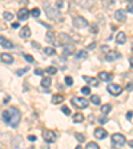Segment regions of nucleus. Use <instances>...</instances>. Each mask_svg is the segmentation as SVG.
Returning <instances> with one entry per match:
<instances>
[{
	"label": "nucleus",
	"instance_id": "37998d69",
	"mask_svg": "<svg viewBox=\"0 0 133 149\" xmlns=\"http://www.w3.org/2000/svg\"><path fill=\"white\" fill-rule=\"evenodd\" d=\"M95 47H96V43H92V44H89V45H88V49H93Z\"/></svg>",
	"mask_w": 133,
	"mask_h": 149
},
{
	"label": "nucleus",
	"instance_id": "bb28decb",
	"mask_svg": "<svg viewBox=\"0 0 133 149\" xmlns=\"http://www.w3.org/2000/svg\"><path fill=\"white\" fill-rule=\"evenodd\" d=\"M91 101H92L93 104H96V105H99L100 102H101V100H100V97L97 96V95H92V96H91Z\"/></svg>",
	"mask_w": 133,
	"mask_h": 149
},
{
	"label": "nucleus",
	"instance_id": "20e7f679",
	"mask_svg": "<svg viewBox=\"0 0 133 149\" xmlns=\"http://www.w3.org/2000/svg\"><path fill=\"white\" fill-rule=\"evenodd\" d=\"M112 143L117 146H123L127 143V140H125V137L121 133H115V134H112Z\"/></svg>",
	"mask_w": 133,
	"mask_h": 149
},
{
	"label": "nucleus",
	"instance_id": "393cba45",
	"mask_svg": "<svg viewBox=\"0 0 133 149\" xmlns=\"http://www.w3.org/2000/svg\"><path fill=\"white\" fill-rule=\"evenodd\" d=\"M1 45H3L4 48H15V45H13V43H12V41L7 40V39H4V40H3V43H1Z\"/></svg>",
	"mask_w": 133,
	"mask_h": 149
},
{
	"label": "nucleus",
	"instance_id": "c9c22d12",
	"mask_svg": "<svg viewBox=\"0 0 133 149\" xmlns=\"http://www.w3.org/2000/svg\"><path fill=\"white\" fill-rule=\"evenodd\" d=\"M81 92H83V95H91V88L89 87H84L83 89H81Z\"/></svg>",
	"mask_w": 133,
	"mask_h": 149
},
{
	"label": "nucleus",
	"instance_id": "2f4dec72",
	"mask_svg": "<svg viewBox=\"0 0 133 149\" xmlns=\"http://www.w3.org/2000/svg\"><path fill=\"white\" fill-rule=\"evenodd\" d=\"M45 72H47V73H49V74H55L56 72H57V69H56L55 67H49V68L45 69Z\"/></svg>",
	"mask_w": 133,
	"mask_h": 149
},
{
	"label": "nucleus",
	"instance_id": "79ce46f5",
	"mask_svg": "<svg viewBox=\"0 0 133 149\" xmlns=\"http://www.w3.org/2000/svg\"><path fill=\"white\" fill-rule=\"evenodd\" d=\"M32 47H33V48H37V49H39V48H40V44L39 43H36V41H32Z\"/></svg>",
	"mask_w": 133,
	"mask_h": 149
},
{
	"label": "nucleus",
	"instance_id": "0eeeda50",
	"mask_svg": "<svg viewBox=\"0 0 133 149\" xmlns=\"http://www.w3.org/2000/svg\"><path fill=\"white\" fill-rule=\"evenodd\" d=\"M73 25L75 28H85L88 27V22L84 17H81V16H76L73 19Z\"/></svg>",
	"mask_w": 133,
	"mask_h": 149
},
{
	"label": "nucleus",
	"instance_id": "5701e85b",
	"mask_svg": "<svg viewBox=\"0 0 133 149\" xmlns=\"http://www.w3.org/2000/svg\"><path fill=\"white\" fill-rule=\"evenodd\" d=\"M44 53L48 56H53V55H56V51L52 47H47V48H44Z\"/></svg>",
	"mask_w": 133,
	"mask_h": 149
},
{
	"label": "nucleus",
	"instance_id": "a19ab883",
	"mask_svg": "<svg viewBox=\"0 0 133 149\" xmlns=\"http://www.w3.org/2000/svg\"><path fill=\"white\" fill-rule=\"evenodd\" d=\"M128 12H130V13H133V4L132 3H129V4H128Z\"/></svg>",
	"mask_w": 133,
	"mask_h": 149
},
{
	"label": "nucleus",
	"instance_id": "ea45409f",
	"mask_svg": "<svg viewBox=\"0 0 133 149\" xmlns=\"http://www.w3.org/2000/svg\"><path fill=\"white\" fill-rule=\"evenodd\" d=\"M56 6H57V8H59V9H61L63 7H65V3H63V1H57V3H56Z\"/></svg>",
	"mask_w": 133,
	"mask_h": 149
},
{
	"label": "nucleus",
	"instance_id": "aec40b11",
	"mask_svg": "<svg viewBox=\"0 0 133 149\" xmlns=\"http://www.w3.org/2000/svg\"><path fill=\"white\" fill-rule=\"evenodd\" d=\"M75 52V45L73 44H67V45H64V55L68 56L71 55V53Z\"/></svg>",
	"mask_w": 133,
	"mask_h": 149
},
{
	"label": "nucleus",
	"instance_id": "c85d7f7f",
	"mask_svg": "<svg viewBox=\"0 0 133 149\" xmlns=\"http://www.w3.org/2000/svg\"><path fill=\"white\" fill-rule=\"evenodd\" d=\"M85 149H100V146L97 145L96 143H88L87 146H85Z\"/></svg>",
	"mask_w": 133,
	"mask_h": 149
},
{
	"label": "nucleus",
	"instance_id": "4d7b16f0",
	"mask_svg": "<svg viewBox=\"0 0 133 149\" xmlns=\"http://www.w3.org/2000/svg\"><path fill=\"white\" fill-rule=\"evenodd\" d=\"M0 149H1V148H0Z\"/></svg>",
	"mask_w": 133,
	"mask_h": 149
},
{
	"label": "nucleus",
	"instance_id": "864d4df0",
	"mask_svg": "<svg viewBox=\"0 0 133 149\" xmlns=\"http://www.w3.org/2000/svg\"><path fill=\"white\" fill-rule=\"evenodd\" d=\"M3 40H4V37H3V36H0V44L3 43Z\"/></svg>",
	"mask_w": 133,
	"mask_h": 149
},
{
	"label": "nucleus",
	"instance_id": "6e6552de",
	"mask_svg": "<svg viewBox=\"0 0 133 149\" xmlns=\"http://www.w3.org/2000/svg\"><path fill=\"white\" fill-rule=\"evenodd\" d=\"M12 149H25L24 146V140L20 136H16L12 141Z\"/></svg>",
	"mask_w": 133,
	"mask_h": 149
},
{
	"label": "nucleus",
	"instance_id": "f704fd0d",
	"mask_svg": "<svg viewBox=\"0 0 133 149\" xmlns=\"http://www.w3.org/2000/svg\"><path fill=\"white\" fill-rule=\"evenodd\" d=\"M61 111H63V113H64V115H67V116L71 115V109H69L68 107H63Z\"/></svg>",
	"mask_w": 133,
	"mask_h": 149
},
{
	"label": "nucleus",
	"instance_id": "f257e3e1",
	"mask_svg": "<svg viewBox=\"0 0 133 149\" xmlns=\"http://www.w3.org/2000/svg\"><path fill=\"white\" fill-rule=\"evenodd\" d=\"M1 116H3L4 123H6L7 125H9V127H12V128L17 127L19 123H20V118H22V113H20V111H19L17 108H15V107H11V108L6 109Z\"/></svg>",
	"mask_w": 133,
	"mask_h": 149
},
{
	"label": "nucleus",
	"instance_id": "a211bd4d",
	"mask_svg": "<svg viewBox=\"0 0 133 149\" xmlns=\"http://www.w3.org/2000/svg\"><path fill=\"white\" fill-rule=\"evenodd\" d=\"M45 40L48 41L49 44H53V45H57V44H56V37H55V33H53V32H48V33H47Z\"/></svg>",
	"mask_w": 133,
	"mask_h": 149
},
{
	"label": "nucleus",
	"instance_id": "4be33fe9",
	"mask_svg": "<svg viewBox=\"0 0 133 149\" xmlns=\"http://www.w3.org/2000/svg\"><path fill=\"white\" fill-rule=\"evenodd\" d=\"M111 111H112V105H111V104H105V105L101 107V113H104V115H108Z\"/></svg>",
	"mask_w": 133,
	"mask_h": 149
},
{
	"label": "nucleus",
	"instance_id": "f03ea898",
	"mask_svg": "<svg viewBox=\"0 0 133 149\" xmlns=\"http://www.w3.org/2000/svg\"><path fill=\"white\" fill-rule=\"evenodd\" d=\"M43 7H44V9H45L47 16H48L49 19H52V20H57V19L60 17V12L57 11V9L53 8V7L51 6L49 3H47V1H44Z\"/></svg>",
	"mask_w": 133,
	"mask_h": 149
},
{
	"label": "nucleus",
	"instance_id": "423d86ee",
	"mask_svg": "<svg viewBox=\"0 0 133 149\" xmlns=\"http://www.w3.org/2000/svg\"><path fill=\"white\" fill-rule=\"evenodd\" d=\"M107 89H108V92L111 93V95H113V96H118V95L123 92V87H120L118 84H109L108 87H107Z\"/></svg>",
	"mask_w": 133,
	"mask_h": 149
},
{
	"label": "nucleus",
	"instance_id": "4c0bfd02",
	"mask_svg": "<svg viewBox=\"0 0 133 149\" xmlns=\"http://www.w3.org/2000/svg\"><path fill=\"white\" fill-rule=\"evenodd\" d=\"M24 59L27 60L28 63H33V61H35V59H33V57H32L31 55H24Z\"/></svg>",
	"mask_w": 133,
	"mask_h": 149
},
{
	"label": "nucleus",
	"instance_id": "39448f33",
	"mask_svg": "<svg viewBox=\"0 0 133 149\" xmlns=\"http://www.w3.org/2000/svg\"><path fill=\"white\" fill-rule=\"evenodd\" d=\"M72 104L80 109H85L88 107V100L81 99V97H73L72 99Z\"/></svg>",
	"mask_w": 133,
	"mask_h": 149
},
{
	"label": "nucleus",
	"instance_id": "72a5a7b5",
	"mask_svg": "<svg viewBox=\"0 0 133 149\" xmlns=\"http://www.w3.org/2000/svg\"><path fill=\"white\" fill-rule=\"evenodd\" d=\"M75 137L77 139V141H79V143H83L84 140H85V137H84L83 134H80V133H76V134H75Z\"/></svg>",
	"mask_w": 133,
	"mask_h": 149
},
{
	"label": "nucleus",
	"instance_id": "cd10ccee",
	"mask_svg": "<svg viewBox=\"0 0 133 149\" xmlns=\"http://www.w3.org/2000/svg\"><path fill=\"white\" fill-rule=\"evenodd\" d=\"M87 56H88L87 51H80V52L76 55V59H87Z\"/></svg>",
	"mask_w": 133,
	"mask_h": 149
},
{
	"label": "nucleus",
	"instance_id": "9d476101",
	"mask_svg": "<svg viewBox=\"0 0 133 149\" xmlns=\"http://www.w3.org/2000/svg\"><path fill=\"white\" fill-rule=\"evenodd\" d=\"M121 55L118 52H116V51H111V52H108L105 55V60L107 61H115V60L120 59Z\"/></svg>",
	"mask_w": 133,
	"mask_h": 149
},
{
	"label": "nucleus",
	"instance_id": "49530a36",
	"mask_svg": "<svg viewBox=\"0 0 133 149\" xmlns=\"http://www.w3.org/2000/svg\"><path fill=\"white\" fill-rule=\"evenodd\" d=\"M20 27V24H19V23H13L12 24V28H19Z\"/></svg>",
	"mask_w": 133,
	"mask_h": 149
},
{
	"label": "nucleus",
	"instance_id": "6e6d98bb",
	"mask_svg": "<svg viewBox=\"0 0 133 149\" xmlns=\"http://www.w3.org/2000/svg\"><path fill=\"white\" fill-rule=\"evenodd\" d=\"M132 49H133V45H132Z\"/></svg>",
	"mask_w": 133,
	"mask_h": 149
},
{
	"label": "nucleus",
	"instance_id": "1a4fd4ad",
	"mask_svg": "<svg viewBox=\"0 0 133 149\" xmlns=\"http://www.w3.org/2000/svg\"><path fill=\"white\" fill-rule=\"evenodd\" d=\"M59 43L63 44V47H64L67 44H72V39L67 33H59Z\"/></svg>",
	"mask_w": 133,
	"mask_h": 149
},
{
	"label": "nucleus",
	"instance_id": "09e8293b",
	"mask_svg": "<svg viewBox=\"0 0 133 149\" xmlns=\"http://www.w3.org/2000/svg\"><path fill=\"white\" fill-rule=\"evenodd\" d=\"M128 144H129V146H130V148H133V140H130V141H129V143H128Z\"/></svg>",
	"mask_w": 133,
	"mask_h": 149
},
{
	"label": "nucleus",
	"instance_id": "a18cd8bd",
	"mask_svg": "<svg viewBox=\"0 0 133 149\" xmlns=\"http://www.w3.org/2000/svg\"><path fill=\"white\" fill-rule=\"evenodd\" d=\"M28 140H29V141H35V140H36V137H35L33 134H31V136L28 137Z\"/></svg>",
	"mask_w": 133,
	"mask_h": 149
},
{
	"label": "nucleus",
	"instance_id": "de8ad7c7",
	"mask_svg": "<svg viewBox=\"0 0 133 149\" xmlns=\"http://www.w3.org/2000/svg\"><path fill=\"white\" fill-rule=\"evenodd\" d=\"M127 117L130 120V117H132V112H128V113H127Z\"/></svg>",
	"mask_w": 133,
	"mask_h": 149
},
{
	"label": "nucleus",
	"instance_id": "dca6fc26",
	"mask_svg": "<svg viewBox=\"0 0 133 149\" xmlns=\"http://www.w3.org/2000/svg\"><path fill=\"white\" fill-rule=\"evenodd\" d=\"M20 37H22V39H27V37H29L31 36V29H29V27H27V25H25V27H23L22 29H20Z\"/></svg>",
	"mask_w": 133,
	"mask_h": 149
},
{
	"label": "nucleus",
	"instance_id": "58836bf2",
	"mask_svg": "<svg viewBox=\"0 0 133 149\" xmlns=\"http://www.w3.org/2000/svg\"><path fill=\"white\" fill-rule=\"evenodd\" d=\"M108 120H109V118L104 116V117H100L99 118V123H100V124H105V123H108Z\"/></svg>",
	"mask_w": 133,
	"mask_h": 149
},
{
	"label": "nucleus",
	"instance_id": "f3484780",
	"mask_svg": "<svg viewBox=\"0 0 133 149\" xmlns=\"http://www.w3.org/2000/svg\"><path fill=\"white\" fill-rule=\"evenodd\" d=\"M83 79L87 81L88 84L93 85V87H97L99 85V79H95V77H89V76H83Z\"/></svg>",
	"mask_w": 133,
	"mask_h": 149
},
{
	"label": "nucleus",
	"instance_id": "e433bc0d",
	"mask_svg": "<svg viewBox=\"0 0 133 149\" xmlns=\"http://www.w3.org/2000/svg\"><path fill=\"white\" fill-rule=\"evenodd\" d=\"M65 83H67V85H72V84H73V79H72L71 76H67V77H65Z\"/></svg>",
	"mask_w": 133,
	"mask_h": 149
},
{
	"label": "nucleus",
	"instance_id": "4468645a",
	"mask_svg": "<svg viewBox=\"0 0 133 149\" xmlns=\"http://www.w3.org/2000/svg\"><path fill=\"white\" fill-rule=\"evenodd\" d=\"M99 79L102 81H111L113 79V74L109 73V72H100L99 73Z\"/></svg>",
	"mask_w": 133,
	"mask_h": 149
},
{
	"label": "nucleus",
	"instance_id": "2eb2a0df",
	"mask_svg": "<svg viewBox=\"0 0 133 149\" xmlns=\"http://www.w3.org/2000/svg\"><path fill=\"white\" fill-rule=\"evenodd\" d=\"M0 60L7 63V64H12L13 63V57H12V55H9V53H1V55H0Z\"/></svg>",
	"mask_w": 133,
	"mask_h": 149
},
{
	"label": "nucleus",
	"instance_id": "5fc2aeb1",
	"mask_svg": "<svg viewBox=\"0 0 133 149\" xmlns=\"http://www.w3.org/2000/svg\"><path fill=\"white\" fill-rule=\"evenodd\" d=\"M75 149H83V148H81V145H77V146H76V148H75Z\"/></svg>",
	"mask_w": 133,
	"mask_h": 149
},
{
	"label": "nucleus",
	"instance_id": "603ef678",
	"mask_svg": "<svg viewBox=\"0 0 133 149\" xmlns=\"http://www.w3.org/2000/svg\"><path fill=\"white\" fill-rule=\"evenodd\" d=\"M9 100H11V99H9V96H7V97H6V99H4V102H8V101H9Z\"/></svg>",
	"mask_w": 133,
	"mask_h": 149
},
{
	"label": "nucleus",
	"instance_id": "f8f14e48",
	"mask_svg": "<svg viewBox=\"0 0 133 149\" xmlns=\"http://www.w3.org/2000/svg\"><path fill=\"white\" fill-rule=\"evenodd\" d=\"M115 17L117 19L118 22H125L127 20V12L124 9H117L115 12Z\"/></svg>",
	"mask_w": 133,
	"mask_h": 149
},
{
	"label": "nucleus",
	"instance_id": "c03bdc74",
	"mask_svg": "<svg viewBox=\"0 0 133 149\" xmlns=\"http://www.w3.org/2000/svg\"><path fill=\"white\" fill-rule=\"evenodd\" d=\"M35 73L40 76V74H43V71H41V69H36V71H35Z\"/></svg>",
	"mask_w": 133,
	"mask_h": 149
},
{
	"label": "nucleus",
	"instance_id": "7c9ffc66",
	"mask_svg": "<svg viewBox=\"0 0 133 149\" xmlns=\"http://www.w3.org/2000/svg\"><path fill=\"white\" fill-rule=\"evenodd\" d=\"M3 17L6 19V20H12V19H13V13H11V12H4V13H3Z\"/></svg>",
	"mask_w": 133,
	"mask_h": 149
},
{
	"label": "nucleus",
	"instance_id": "a878e982",
	"mask_svg": "<svg viewBox=\"0 0 133 149\" xmlns=\"http://www.w3.org/2000/svg\"><path fill=\"white\" fill-rule=\"evenodd\" d=\"M83 120H84V116L81 115V113H76V115L73 116V123H81Z\"/></svg>",
	"mask_w": 133,
	"mask_h": 149
},
{
	"label": "nucleus",
	"instance_id": "ddd939ff",
	"mask_svg": "<svg viewBox=\"0 0 133 149\" xmlns=\"http://www.w3.org/2000/svg\"><path fill=\"white\" fill-rule=\"evenodd\" d=\"M108 136V132H107L105 129H102V128H97V129H95V137L96 139H105V137Z\"/></svg>",
	"mask_w": 133,
	"mask_h": 149
},
{
	"label": "nucleus",
	"instance_id": "7ed1b4c3",
	"mask_svg": "<svg viewBox=\"0 0 133 149\" xmlns=\"http://www.w3.org/2000/svg\"><path fill=\"white\" fill-rule=\"evenodd\" d=\"M43 139L45 140V143H55L57 140V134L51 129H44L43 130Z\"/></svg>",
	"mask_w": 133,
	"mask_h": 149
},
{
	"label": "nucleus",
	"instance_id": "3c124183",
	"mask_svg": "<svg viewBox=\"0 0 133 149\" xmlns=\"http://www.w3.org/2000/svg\"><path fill=\"white\" fill-rule=\"evenodd\" d=\"M101 49H102V51H108L109 48H108V47H107V45H104V47H102V48H101Z\"/></svg>",
	"mask_w": 133,
	"mask_h": 149
},
{
	"label": "nucleus",
	"instance_id": "c756f323",
	"mask_svg": "<svg viewBox=\"0 0 133 149\" xmlns=\"http://www.w3.org/2000/svg\"><path fill=\"white\" fill-rule=\"evenodd\" d=\"M31 15L33 16V17H39V16H40V9H39V8H33L31 11Z\"/></svg>",
	"mask_w": 133,
	"mask_h": 149
},
{
	"label": "nucleus",
	"instance_id": "9b49d317",
	"mask_svg": "<svg viewBox=\"0 0 133 149\" xmlns=\"http://www.w3.org/2000/svg\"><path fill=\"white\" fill-rule=\"evenodd\" d=\"M29 11H28L27 8H20L19 9V12H17V19L19 20H27L28 16H29Z\"/></svg>",
	"mask_w": 133,
	"mask_h": 149
},
{
	"label": "nucleus",
	"instance_id": "473e14b6",
	"mask_svg": "<svg viewBox=\"0 0 133 149\" xmlns=\"http://www.w3.org/2000/svg\"><path fill=\"white\" fill-rule=\"evenodd\" d=\"M28 71H29V68H28V67H27V68L19 69V71H17V72H16V74H17V76H22V74H24V73H25V72H28Z\"/></svg>",
	"mask_w": 133,
	"mask_h": 149
},
{
	"label": "nucleus",
	"instance_id": "6ab92c4d",
	"mask_svg": "<svg viewBox=\"0 0 133 149\" xmlns=\"http://www.w3.org/2000/svg\"><path fill=\"white\" fill-rule=\"evenodd\" d=\"M116 41H117L118 44H124L125 41H127V35H125L124 32H118L117 36H116Z\"/></svg>",
	"mask_w": 133,
	"mask_h": 149
},
{
	"label": "nucleus",
	"instance_id": "b1692460",
	"mask_svg": "<svg viewBox=\"0 0 133 149\" xmlns=\"http://www.w3.org/2000/svg\"><path fill=\"white\" fill-rule=\"evenodd\" d=\"M51 83H52V80H51V77H44L43 80H41V87L44 88H48L51 85Z\"/></svg>",
	"mask_w": 133,
	"mask_h": 149
},
{
	"label": "nucleus",
	"instance_id": "412c9836",
	"mask_svg": "<svg viewBox=\"0 0 133 149\" xmlns=\"http://www.w3.org/2000/svg\"><path fill=\"white\" fill-rule=\"evenodd\" d=\"M64 101V97L61 95H53L52 96V102L53 104H61Z\"/></svg>",
	"mask_w": 133,
	"mask_h": 149
},
{
	"label": "nucleus",
	"instance_id": "8fccbe9b",
	"mask_svg": "<svg viewBox=\"0 0 133 149\" xmlns=\"http://www.w3.org/2000/svg\"><path fill=\"white\" fill-rule=\"evenodd\" d=\"M129 61H130V67H132V68H133V57H130V59H129Z\"/></svg>",
	"mask_w": 133,
	"mask_h": 149
}]
</instances>
